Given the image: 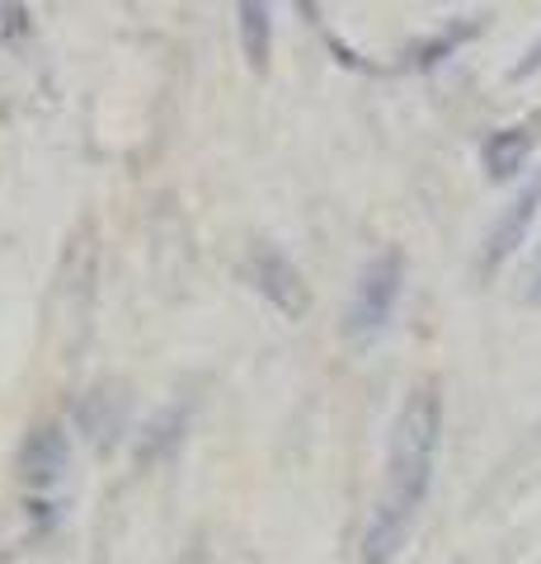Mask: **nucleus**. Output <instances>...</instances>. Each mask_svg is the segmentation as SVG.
Listing matches in <instances>:
<instances>
[{
    "label": "nucleus",
    "mask_w": 541,
    "mask_h": 564,
    "mask_svg": "<svg viewBox=\"0 0 541 564\" xmlns=\"http://www.w3.org/2000/svg\"><path fill=\"white\" fill-rule=\"evenodd\" d=\"M66 462H72V437H66V429L62 423H39L20 447V480L29 489H52L62 480Z\"/></svg>",
    "instance_id": "obj_4"
},
{
    "label": "nucleus",
    "mask_w": 541,
    "mask_h": 564,
    "mask_svg": "<svg viewBox=\"0 0 541 564\" xmlns=\"http://www.w3.org/2000/svg\"><path fill=\"white\" fill-rule=\"evenodd\" d=\"M541 212V174L518 193V198L504 207V217L490 226V236H485V254H480V273H495L504 259H509L522 240H528V226L532 217Z\"/></svg>",
    "instance_id": "obj_5"
},
{
    "label": "nucleus",
    "mask_w": 541,
    "mask_h": 564,
    "mask_svg": "<svg viewBox=\"0 0 541 564\" xmlns=\"http://www.w3.org/2000/svg\"><path fill=\"white\" fill-rule=\"evenodd\" d=\"M532 147H537L532 128H499V132H490V141L480 147L485 174H490V180H513V174L532 161Z\"/></svg>",
    "instance_id": "obj_6"
},
{
    "label": "nucleus",
    "mask_w": 541,
    "mask_h": 564,
    "mask_svg": "<svg viewBox=\"0 0 541 564\" xmlns=\"http://www.w3.org/2000/svg\"><path fill=\"white\" fill-rule=\"evenodd\" d=\"M439 437H443V400L439 386H414L405 395L391 429L387 447V480H381L377 508L363 532V564H387L405 545L414 513L433 485V462H439Z\"/></svg>",
    "instance_id": "obj_1"
},
{
    "label": "nucleus",
    "mask_w": 541,
    "mask_h": 564,
    "mask_svg": "<svg viewBox=\"0 0 541 564\" xmlns=\"http://www.w3.org/2000/svg\"><path fill=\"white\" fill-rule=\"evenodd\" d=\"M522 296H528L532 306H541V259L532 263V278H528V292H522Z\"/></svg>",
    "instance_id": "obj_9"
},
{
    "label": "nucleus",
    "mask_w": 541,
    "mask_h": 564,
    "mask_svg": "<svg viewBox=\"0 0 541 564\" xmlns=\"http://www.w3.org/2000/svg\"><path fill=\"white\" fill-rule=\"evenodd\" d=\"M240 14V52H246V62L264 76L269 70V52H273V20H269V6H259V0H246V6L236 10Z\"/></svg>",
    "instance_id": "obj_7"
},
{
    "label": "nucleus",
    "mask_w": 541,
    "mask_h": 564,
    "mask_svg": "<svg viewBox=\"0 0 541 564\" xmlns=\"http://www.w3.org/2000/svg\"><path fill=\"white\" fill-rule=\"evenodd\" d=\"M537 70H541V39H537L528 52H522V62L509 70V76H513V80H528V76H537Z\"/></svg>",
    "instance_id": "obj_8"
},
{
    "label": "nucleus",
    "mask_w": 541,
    "mask_h": 564,
    "mask_svg": "<svg viewBox=\"0 0 541 564\" xmlns=\"http://www.w3.org/2000/svg\"><path fill=\"white\" fill-rule=\"evenodd\" d=\"M246 278L278 315H288V321H302L306 315V306H311L306 282H302V273H296V263L278 254L273 245H255L250 259H246Z\"/></svg>",
    "instance_id": "obj_3"
},
{
    "label": "nucleus",
    "mask_w": 541,
    "mask_h": 564,
    "mask_svg": "<svg viewBox=\"0 0 541 564\" xmlns=\"http://www.w3.org/2000/svg\"><path fill=\"white\" fill-rule=\"evenodd\" d=\"M400 282H405V259H400V250H381L377 259H368V269L358 273L354 296H348V311H344L348 339L363 344L387 329L391 311L400 302Z\"/></svg>",
    "instance_id": "obj_2"
}]
</instances>
